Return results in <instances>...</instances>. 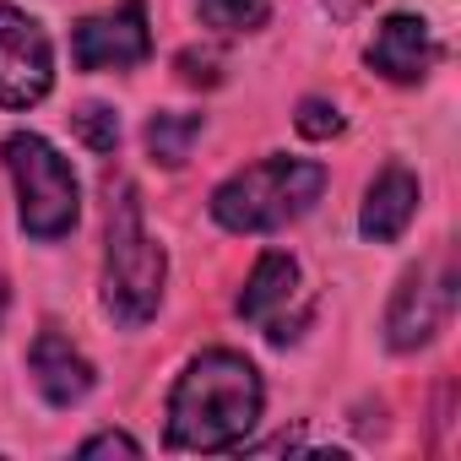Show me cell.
Segmentation results:
<instances>
[{
	"instance_id": "cell-1",
	"label": "cell",
	"mask_w": 461,
	"mask_h": 461,
	"mask_svg": "<svg viewBox=\"0 0 461 461\" xmlns=\"http://www.w3.org/2000/svg\"><path fill=\"white\" fill-rule=\"evenodd\" d=\"M261 418V375L240 353H201L168 396L174 450H234Z\"/></svg>"
},
{
	"instance_id": "cell-2",
	"label": "cell",
	"mask_w": 461,
	"mask_h": 461,
	"mask_svg": "<svg viewBox=\"0 0 461 461\" xmlns=\"http://www.w3.org/2000/svg\"><path fill=\"white\" fill-rule=\"evenodd\" d=\"M326 190V168L304 158H261L212 190V217L234 234H272L304 217Z\"/></svg>"
},
{
	"instance_id": "cell-3",
	"label": "cell",
	"mask_w": 461,
	"mask_h": 461,
	"mask_svg": "<svg viewBox=\"0 0 461 461\" xmlns=\"http://www.w3.org/2000/svg\"><path fill=\"white\" fill-rule=\"evenodd\" d=\"M163 250L152 245L147 222H141V201L136 185H114L109 201V256H104V304L120 326H147L158 315L163 299Z\"/></svg>"
},
{
	"instance_id": "cell-4",
	"label": "cell",
	"mask_w": 461,
	"mask_h": 461,
	"mask_svg": "<svg viewBox=\"0 0 461 461\" xmlns=\"http://www.w3.org/2000/svg\"><path fill=\"white\" fill-rule=\"evenodd\" d=\"M6 168L17 179V212H23V228L33 240H60L77 228V212H82V190H77V174L71 163L33 131H17L6 136Z\"/></svg>"
},
{
	"instance_id": "cell-5",
	"label": "cell",
	"mask_w": 461,
	"mask_h": 461,
	"mask_svg": "<svg viewBox=\"0 0 461 461\" xmlns=\"http://www.w3.org/2000/svg\"><path fill=\"white\" fill-rule=\"evenodd\" d=\"M55 82V50L50 33L0 0V109H33Z\"/></svg>"
},
{
	"instance_id": "cell-6",
	"label": "cell",
	"mask_w": 461,
	"mask_h": 461,
	"mask_svg": "<svg viewBox=\"0 0 461 461\" xmlns=\"http://www.w3.org/2000/svg\"><path fill=\"white\" fill-rule=\"evenodd\" d=\"M71 55L82 71H131L152 55V33H147V12L141 0H125V6L77 23L71 33Z\"/></svg>"
},
{
	"instance_id": "cell-7",
	"label": "cell",
	"mask_w": 461,
	"mask_h": 461,
	"mask_svg": "<svg viewBox=\"0 0 461 461\" xmlns=\"http://www.w3.org/2000/svg\"><path fill=\"white\" fill-rule=\"evenodd\" d=\"M288 304H304V294H299V261L283 256V250H267L256 261L245 294H240V315L256 321V326H267L272 342H294L299 321H288Z\"/></svg>"
},
{
	"instance_id": "cell-8",
	"label": "cell",
	"mask_w": 461,
	"mask_h": 461,
	"mask_svg": "<svg viewBox=\"0 0 461 461\" xmlns=\"http://www.w3.org/2000/svg\"><path fill=\"white\" fill-rule=\"evenodd\" d=\"M450 272H412L402 288H396V299H391V315H385V337H391V348L396 353H412V348H423L439 326H445V315H450Z\"/></svg>"
},
{
	"instance_id": "cell-9",
	"label": "cell",
	"mask_w": 461,
	"mask_h": 461,
	"mask_svg": "<svg viewBox=\"0 0 461 461\" xmlns=\"http://www.w3.org/2000/svg\"><path fill=\"white\" fill-rule=\"evenodd\" d=\"M369 66L385 77V82H423L429 66H434V33L423 17H385L369 39Z\"/></svg>"
},
{
	"instance_id": "cell-10",
	"label": "cell",
	"mask_w": 461,
	"mask_h": 461,
	"mask_svg": "<svg viewBox=\"0 0 461 461\" xmlns=\"http://www.w3.org/2000/svg\"><path fill=\"white\" fill-rule=\"evenodd\" d=\"M28 375H33V385L44 391L50 407H77L93 391V364L60 331H39V342L28 353Z\"/></svg>"
},
{
	"instance_id": "cell-11",
	"label": "cell",
	"mask_w": 461,
	"mask_h": 461,
	"mask_svg": "<svg viewBox=\"0 0 461 461\" xmlns=\"http://www.w3.org/2000/svg\"><path fill=\"white\" fill-rule=\"evenodd\" d=\"M412 212H418V179H412L402 163H391V168H385V174L369 185L358 228H364V240H375V245H391V240H402V234H407Z\"/></svg>"
},
{
	"instance_id": "cell-12",
	"label": "cell",
	"mask_w": 461,
	"mask_h": 461,
	"mask_svg": "<svg viewBox=\"0 0 461 461\" xmlns=\"http://www.w3.org/2000/svg\"><path fill=\"white\" fill-rule=\"evenodd\" d=\"M195 136H201V114H152V120H147V147H152V158L168 163V168H179V163L190 158Z\"/></svg>"
},
{
	"instance_id": "cell-13",
	"label": "cell",
	"mask_w": 461,
	"mask_h": 461,
	"mask_svg": "<svg viewBox=\"0 0 461 461\" xmlns=\"http://www.w3.org/2000/svg\"><path fill=\"white\" fill-rule=\"evenodd\" d=\"M195 12H201V23L217 28V33H256V28H267V17H272L267 0H195Z\"/></svg>"
},
{
	"instance_id": "cell-14",
	"label": "cell",
	"mask_w": 461,
	"mask_h": 461,
	"mask_svg": "<svg viewBox=\"0 0 461 461\" xmlns=\"http://www.w3.org/2000/svg\"><path fill=\"white\" fill-rule=\"evenodd\" d=\"M77 136H82L93 152H114V141H120V120H114V109L87 104V109L77 114Z\"/></svg>"
},
{
	"instance_id": "cell-15",
	"label": "cell",
	"mask_w": 461,
	"mask_h": 461,
	"mask_svg": "<svg viewBox=\"0 0 461 461\" xmlns=\"http://www.w3.org/2000/svg\"><path fill=\"white\" fill-rule=\"evenodd\" d=\"M299 131H304L310 141H326V136L342 131V114H337L331 104H321V98H304V104H299Z\"/></svg>"
},
{
	"instance_id": "cell-16",
	"label": "cell",
	"mask_w": 461,
	"mask_h": 461,
	"mask_svg": "<svg viewBox=\"0 0 461 461\" xmlns=\"http://www.w3.org/2000/svg\"><path fill=\"white\" fill-rule=\"evenodd\" d=\"M82 456H141V445L131 434H93L82 445Z\"/></svg>"
}]
</instances>
